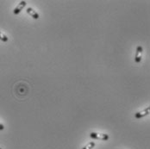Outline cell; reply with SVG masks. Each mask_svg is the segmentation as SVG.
Segmentation results:
<instances>
[{
    "instance_id": "cell-6",
    "label": "cell",
    "mask_w": 150,
    "mask_h": 149,
    "mask_svg": "<svg viewBox=\"0 0 150 149\" xmlns=\"http://www.w3.org/2000/svg\"><path fill=\"white\" fill-rule=\"evenodd\" d=\"M0 40H1L2 42H7L9 41V38H8L4 34H3V33L0 31Z\"/></svg>"
},
{
    "instance_id": "cell-7",
    "label": "cell",
    "mask_w": 150,
    "mask_h": 149,
    "mask_svg": "<svg viewBox=\"0 0 150 149\" xmlns=\"http://www.w3.org/2000/svg\"><path fill=\"white\" fill-rule=\"evenodd\" d=\"M94 147H95V143L93 141H91V142L88 143L86 147H84L82 149H92Z\"/></svg>"
},
{
    "instance_id": "cell-2",
    "label": "cell",
    "mask_w": 150,
    "mask_h": 149,
    "mask_svg": "<svg viewBox=\"0 0 150 149\" xmlns=\"http://www.w3.org/2000/svg\"><path fill=\"white\" fill-rule=\"evenodd\" d=\"M143 48L142 46H138L136 48V52H135V61L136 63H140L142 61V54Z\"/></svg>"
},
{
    "instance_id": "cell-8",
    "label": "cell",
    "mask_w": 150,
    "mask_h": 149,
    "mask_svg": "<svg viewBox=\"0 0 150 149\" xmlns=\"http://www.w3.org/2000/svg\"><path fill=\"white\" fill-rule=\"evenodd\" d=\"M3 128H4V127H3V125L0 123V130H3Z\"/></svg>"
},
{
    "instance_id": "cell-4",
    "label": "cell",
    "mask_w": 150,
    "mask_h": 149,
    "mask_svg": "<svg viewBox=\"0 0 150 149\" xmlns=\"http://www.w3.org/2000/svg\"><path fill=\"white\" fill-rule=\"evenodd\" d=\"M26 4H27V3H26V1H21L19 3H18V5L14 9V10H13V13L15 14V15H18L20 12H21L22 10V9L26 6Z\"/></svg>"
},
{
    "instance_id": "cell-1",
    "label": "cell",
    "mask_w": 150,
    "mask_h": 149,
    "mask_svg": "<svg viewBox=\"0 0 150 149\" xmlns=\"http://www.w3.org/2000/svg\"><path fill=\"white\" fill-rule=\"evenodd\" d=\"M90 137L92 139L96 140H101V141H108L109 140V135L106 134H98V133H91Z\"/></svg>"
},
{
    "instance_id": "cell-5",
    "label": "cell",
    "mask_w": 150,
    "mask_h": 149,
    "mask_svg": "<svg viewBox=\"0 0 150 149\" xmlns=\"http://www.w3.org/2000/svg\"><path fill=\"white\" fill-rule=\"evenodd\" d=\"M26 11H27V13H28L31 17H33L34 19H39V17H40L39 14H38V13H37L34 9H32V8L29 7V8H27Z\"/></svg>"
},
{
    "instance_id": "cell-3",
    "label": "cell",
    "mask_w": 150,
    "mask_h": 149,
    "mask_svg": "<svg viewBox=\"0 0 150 149\" xmlns=\"http://www.w3.org/2000/svg\"><path fill=\"white\" fill-rule=\"evenodd\" d=\"M149 113L150 107H148V108H146L145 109H143L142 111H139V112L135 113V117L136 119H141V118H142V117H144V116L149 115Z\"/></svg>"
},
{
    "instance_id": "cell-9",
    "label": "cell",
    "mask_w": 150,
    "mask_h": 149,
    "mask_svg": "<svg viewBox=\"0 0 150 149\" xmlns=\"http://www.w3.org/2000/svg\"><path fill=\"white\" fill-rule=\"evenodd\" d=\"M0 149H2V148H0Z\"/></svg>"
}]
</instances>
